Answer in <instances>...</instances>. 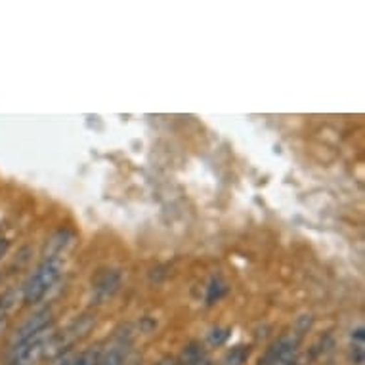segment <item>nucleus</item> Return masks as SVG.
<instances>
[{"mask_svg":"<svg viewBox=\"0 0 365 365\" xmlns=\"http://www.w3.org/2000/svg\"><path fill=\"white\" fill-rule=\"evenodd\" d=\"M50 336H52V331L46 329L12 346V352H10L12 365H38L42 359L48 358Z\"/></svg>","mask_w":365,"mask_h":365,"instance_id":"f03ea898","label":"nucleus"},{"mask_svg":"<svg viewBox=\"0 0 365 365\" xmlns=\"http://www.w3.org/2000/svg\"><path fill=\"white\" fill-rule=\"evenodd\" d=\"M75 356H77V354L63 352V354H60V356H56L54 361H52L50 365H71L73 359H75Z\"/></svg>","mask_w":365,"mask_h":365,"instance_id":"f8f14e48","label":"nucleus"},{"mask_svg":"<svg viewBox=\"0 0 365 365\" xmlns=\"http://www.w3.org/2000/svg\"><path fill=\"white\" fill-rule=\"evenodd\" d=\"M100 352H102V350H98V348L84 350V352H81L75 356V359H73L71 365H96L98 358H100Z\"/></svg>","mask_w":365,"mask_h":365,"instance_id":"9b49d317","label":"nucleus"},{"mask_svg":"<svg viewBox=\"0 0 365 365\" xmlns=\"http://www.w3.org/2000/svg\"><path fill=\"white\" fill-rule=\"evenodd\" d=\"M227 293V285L224 282H222L220 277H215L212 282H210L209 285V293H207V302L209 304H215V302H218V300L224 297V294Z\"/></svg>","mask_w":365,"mask_h":365,"instance_id":"1a4fd4ad","label":"nucleus"},{"mask_svg":"<svg viewBox=\"0 0 365 365\" xmlns=\"http://www.w3.org/2000/svg\"><path fill=\"white\" fill-rule=\"evenodd\" d=\"M249 358V348L235 346L226 354L224 358V365H243Z\"/></svg>","mask_w":365,"mask_h":365,"instance_id":"9d476101","label":"nucleus"},{"mask_svg":"<svg viewBox=\"0 0 365 365\" xmlns=\"http://www.w3.org/2000/svg\"><path fill=\"white\" fill-rule=\"evenodd\" d=\"M352 336H354V339H358L359 342L364 341V327H359V329H356V331H354V333H352Z\"/></svg>","mask_w":365,"mask_h":365,"instance_id":"dca6fc26","label":"nucleus"},{"mask_svg":"<svg viewBox=\"0 0 365 365\" xmlns=\"http://www.w3.org/2000/svg\"><path fill=\"white\" fill-rule=\"evenodd\" d=\"M50 325H52V312L50 310H41L36 312L35 316H31L27 322H25L18 331H16V335L12 339V346L19 344V342L27 341L31 336L38 335L42 331L50 329Z\"/></svg>","mask_w":365,"mask_h":365,"instance_id":"20e7f679","label":"nucleus"},{"mask_svg":"<svg viewBox=\"0 0 365 365\" xmlns=\"http://www.w3.org/2000/svg\"><path fill=\"white\" fill-rule=\"evenodd\" d=\"M4 324H6V317H4V316H0V331L4 329Z\"/></svg>","mask_w":365,"mask_h":365,"instance_id":"a211bd4d","label":"nucleus"},{"mask_svg":"<svg viewBox=\"0 0 365 365\" xmlns=\"http://www.w3.org/2000/svg\"><path fill=\"white\" fill-rule=\"evenodd\" d=\"M73 240V234L69 230H60V232H56L52 237H50L48 245H46V252H44V258H58L63 249L67 247V243Z\"/></svg>","mask_w":365,"mask_h":365,"instance_id":"0eeeda50","label":"nucleus"},{"mask_svg":"<svg viewBox=\"0 0 365 365\" xmlns=\"http://www.w3.org/2000/svg\"><path fill=\"white\" fill-rule=\"evenodd\" d=\"M352 358H354V361H356V365L364 364V350H361V346L354 348Z\"/></svg>","mask_w":365,"mask_h":365,"instance_id":"4468645a","label":"nucleus"},{"mask_svg":"<svg viewBox=\"0 0 365 365\" xmlns=\"http://www.w3.org/2000/svg\"><path fill=\"white\" fill-rule=\"evenodd\" d=\"M159 365H178V364H176L174 359H163V361Z\"/></svg>","mask_w":365,"mask_h":365,"instance_id":"f3484780","label":"nucleus"},{"mask_svg":"<svg viewBox=\"0 0 365 365\" xmlns=\"http://www.w3.org/2000/svg\"><path fill=\"white\" fill-rule=\"evenodd\" d=\"M203 359H207V354H205L203 346H199V344H190V346L182 352V356H180V365H197L201 364Z\"/></svg>","mask_w":365,"mask_h":365,"instance_id":"6e6552de","label":"nucleus"},{"mask_svg":"<svg viewBox=\"0 0 365 365\" xmlns=\"http://www.w3.org/2000/svg\"><path fill=\"white\" fill-rule=\"evenodd\" d=\"M61 274L60 258H44L38 268L27 277L24 285V300L25 304H36L38 300L44 299V294L54 287L58 277Z\"/></svg>","mask_w":365,"mask_h":365,"instance_id":"f257e3e1","label":"nucleus"},{"mask_svg":"<svg viewBox=\"0 0 365 365\" xmlns=\"http://www.w3.org/2000/svg\"><path fill=\"white\" fill-rule=\"evenodd\" d=\"M120 287V274L115 269H106L94 282V297L98 302H106L113 297Z\"/></svg>","mask_w":365,"mask_h":365,"instance_id":"39448f33","label":"nucleus"},{"mask_svg":"<svg viewBox=\"0 0 365 365\" xmlns=\"http://www.w3.org/2000/svg\"><path fill=\"white\" fill-rule=\"evenodd\" d=\"M8 247H10V241H8V240H0V260L6 257Z\"/></svg>","mask_w":365,"mask_h":365,"instance_id":"2eb2a0df","label":"nucleus"},{"mask_svg":"<svg viewBox=\"0 0 365 365\" xmlns=\"http://www.w3.org/2000/svg\"><path fill=\"white\" fill-rule=\"evenodd\" d=\"M227 335H230V333H227V329H215L212 333H210L209 339L212 344H222V342L227 339Z\"/></svg>","mask_w":365,"mask_h":365,"instance_id":"ddd939ff","label":"nucleus"},{"mask_svg":"<svg viewBox=\"0 0 365 365\" xmlns=\"http://www.w3.org/2000/svg\"><path fill=\"white\" fill-rule=\"evenodd\" d=\"M297 346H299V339L297 336H282L279 341L272 344V348L266 352L260 365H294Z\"/></svg>","mask_w":365,"mask_h":365,"instance_id":"7ed1b4c3","label":"nucleus"},{"mask_svg":"<svg viewBox=\"0 0 365 365\" xmlns=\"http://www.w3.org/2000/svg\"><path fill=\"white\" fill-rule=\"evenodd\" d=\"M128 336H119L106 352H100L96 365H123L126 359V352H128Z\"/></svg>","mask_w":365,"mask_h":365,"instance_id":"423d86ee","label":"nucleus"}]
</instances>
